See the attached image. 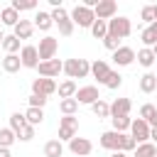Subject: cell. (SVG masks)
<instances>
[{"instance_id": "obj_1", "label": "cell", "mask_w": 157, "mask_h": 157, "mask_svg": "<svg viewBox=\"0 0 157 157\" xmlns=\"http://www.w3.org/2000/svg\"><path fill=\"white\" fill-rule=\"evenodd\" d=\"M61 71H64L71 81H74V78H86V76L91 74V64H88V59H66Z\"/></svg>"}, {"instance_id": "obj_2", "label": "cell", "mask_w": 157, "mask_h": 157, "mask_svg": "<svg viewBox=\"0 0 157 157\" xmlns=\"http://www.w3.org/2000/svg\"><path fill=\"white\" fill-rule=\"evenodd\" d=\"M49 15H52L54 25L59 27V34H61V37H71V32H74V22H71L69 12H66L64 7H54Z\"/></svg>"}, {"instance_id": "obj_3", "label": "cell", "mask_w": 157, "mask_h": 157, "mask_svg": "<svg viewBox=\"0 0 157 157\" xmlns=\"http://www.w3.org/2000/svg\"><path fill=\"white\" fill-rule=\"evenodd\" d=\"M130 32H132V22L128 17L118 15V17L108 20V34H113L118 39H125V37H130Z\"/></svg>"}, {"instance_id": "obj_4", "label": "cell", "mask_w": 157, "mask_h": 157, "mask_svg": "<svg viewBox=\"0 0 157 157\" xmlns=\"http://www.w3.org/2000/svg\"><path fill=\"white\" fill-rule=\"evenodd\" d=\"M69 17H71V22H74V25H78V27H88V29H91V25L96 22L93 10H91V7H86V5H76V7L69 12Z\"/></svg>"}, {"instance_id": "obj_5", "label": "cell", "mask_w": 157, "mask_h": 157, "mask_svg": "<svg viewBox=\"0 0 157 157\" xmlns=\"http://www.w3.org/2000/svg\"><path fill=\"white\" fill-rule=\"evenodd\" d=\"M76 130H78V118L76 115H64L59 120V142H69L71 137H76Z\"/></svg>"}, {"instance_id": "obj_6", "label": "cell", "mask_w": 157, "mask_h": 157, "mask_svg": "<svg viewBox=\"0 0 157 157\" xmlns=\"http://www.w3.org/2000/svg\"><path fill=\"white\" fill-rule=\"evenodd\" d=\"M56 49H59V42H56V37H44V39H39V47H37V52H39V61H49V59H56Z\"/></svg>"}, {"instance_id": "obj_7", "label": "cell", "mask_w": 157, "mask_h": 157, "mask_svg": "<svg viewBox=\"0 0 157 157\" xmlns=\"http://www.w3.org/2000/svg\"><path fill=\"white\" fill-rule=\"evenodd\" d=\"M115 12H118V2H115V0H98V5L93 7L96 20H105V22L113 20Z\"/></svg>"}, {"instance_id": "obj_8", "label": "cell", "mask_w": 157, "mask_h": 157, "mask_svg": "<svg viewBox=\"0 0 157 157\" xmlns=\"http://www.w3.org/2000/svg\"><path fill=\"white\" fill-rule=\"evenodd\" d=\"M130 137H132L137 145H142V142H150V125H147L142 118L132 120V123H130Z\"/></svg>"}, {"instance_id": "obj_9", "label": "cell", "mask_w": 157, "mask_h": 157, "mask_svg": "<svg viewBox=\"0 0 157 157\" xmlns=\"http://www.w3.org/2000/svg\"><path fill=\"white\" fill-rule=\"evenodd\" d=\"M61 69H64V61H59V59H49V61L37 64V71H39L42 78H54V76L61 74Z\"/></svg>"}, {"instance_id": "obj_10", "label": "cell", "mask_w": 157, "mask_h": 157, "mask_svg": "<svg viewBox=\"0 0 157 157\" xmlns=\"http://www.w3.org/2000/svg\"><path fill=\"white\" fill-rule=\"evenodd\" d=\"M20 61H22L25 69H37V64H39V52H37V47H34V44H25V47L20 49Z\"/></svg>"}, {"instance_id": "obj_11", "label": "cell", "mask_w": 157, "mask_h": 157, "mask_svg": "<svg viewBox=\"0 0 157 157\" xmlns=\"http://www.w3.org/2000/svg\"><path fill=\"white\" fill-rule=\"evenodd\" d=\"M32 93L49 98L52 93H56V81L54 78H34L32 81Z\"/></svg>"}, {"instance_id": "obj_12", "label": "cell", "mask_w": 157, "mask_h": 157, "mask_svg": "<svg viewBox=\"0 0 157 157\" xmlns=\"http://www.w3.org/2000/svg\"><path fill=\"white\" fill-rule=\"evenodd\" d=\"M74 101H76V103H86V105H91V103L101 101V96H98V88H96V86H81V88H76Z\"/></svg>"}, {"instance_id": "obj_13", "label": "cell", "mask_w": 157, "mask_h": 157, "mask_svg": "<svg viewBox=\"0 0 157 157\" xmlns=\"http://www.w3.org/2000/svg\"><path fill=\"white\" fill-rule=\"evenodd\" d=\"M69 150H71L76 157H86V155H91L93 142H91L88 137H71V140H69Z\"/></svg>"}, {"instance_id": "obj_14", "label": "cell", "mask_w": 157, "mask_h": 157, "mask_svg": "<svg viewBox=\"0 0 157 157\" xmlns=\"http://www.w3.org/2000/svg\"><path fill=\"white\" fill-rule=\"evenodd\" d=\"M120 135L123 132H115V130H108L101 135V147L103 150H110V152H120Z\"/></svg>"}, {"instance_id": "obj_15", "label": "cell", "mask_w": 157, "mask_h": 157, "mask_svg": "<svg viewBox=\"0 0 157 157\" xmlns=\"http://www.w3.org/2000/svg\"><path fill=\"white\" fill-rule=\"evenodd\" d=\"M113 61H115L118 66H130V64L135 61V49H132V47H120V49H115V52H113Z\"/></svg>"}, {"instance_id": "obj_16", "label": "cell", "mask_w": 157, "mask_h": 157, "mask_svg": "<svg viewBox=\"0 0 157 157\" xmlns=\"http://www.w3.org/2000/svg\"><path fill=\"white\" fill-rule=\"evenodd\" d=\"M130 108H132V103H130V98H115V101L110 103V118H120V115H130Z\"/></svg>"}, {"instance_id": "obj_17", "label": "cell", "mask_w": 157, "mask_h": 157, "mask_svg": "<svg viewBox=\"0 0 157 157\" xmlns=\"http://www.w3.org/2000/svg\"><path fill=\"white\" fill-rule=\"evenodd\" d=\"M108 74H110V66H108V64H105L103 59H96V61L91 64V76H93V78H96L98 83H103Z\"/></svg>"}, {"instance_id": "obj_18", "label": "cell", "mask_w": 157, "mask_h": 157, "mask_svg": "<svg viewBox=\"0 0 157 157\" xmlns=\"http://www.w3.org/2000/svg\"><path fill=\"white\" fill-rule=\"evenodd\" d=\"M140 39H142V44H145L147 49H152V47L157 44V20H155L152 25H147V27L140 32Z\"/></svg>"}, {"instance_id": "obj_19", "label": "cell", "mask_w": 157, "mask_h": 157, "mask_svg": "<svg viewBox=\"0 0 157 157\" xmlns=\"http://www.w3.org/2000/svg\"><path fill=\"white\" fill-rule=\"evenodd\" d=\"M32 32H34V25H32L29 20H20V22L15 25V37H17V39H29Z\"/></svg>"}, {"instance_id": "obj_20", "label": "cell", "mask_w": 157, "mask_h": 157, "mask_svg": "<svg viewBox=\"0 0 157 157\" xmlns=\"http://www.w3.org/2000/svg\"><path fill=\"white\" fill-rule=\"evenodd\" d=\"M56 91H59V98H61V101H64V98H74V96H76V81L66 78V81H61V83L56 86Z\"/></svg>"}, {"instance_id": "obj_21", "label": "cell", "mask_w": 157, "mask_h": 157, "mask_svg": "<svg viewBox=\"0 0 157 157\" xmlns=\"http://www.w3.org/2000/svg\"><path fill=\"white\" fill-rule=\"evenodd\" d=\"M32 25H34V27H39L42 32H47V29H49V27L54 25V20H52V15H49V12L39 10V12L34 15V22H32Z\"/></svg>"}, {"instance_id": "obj_22", "label": "cell", "mask_w": 157, "mask_h": 157, "mask_svg": "<svg viewBox=\"0 0 157 157\" xmlns=\"http://www.w3.org/2000/svg\"><path fill=\"white\" fill-rule=\"evenodd\" d=\"M20 66H22V61H20V54H5V59H2V69H5L7 74H15V71H20Z\"/></svg>"}, {"instance_id": "obj_23", "label": "cell", "mask_w": 157, "mask_h": 157, "mask_svg": "<svg viewBox=\"0 0 157 157\" xmlns=\"http://www.w3.org/2000/svg\"><path fill=\"white\" fill-rule=\"evenodd\" d=\"M140 91H142V93H152V91H157V76H155V74H145V76H140Z\"/></svg>"}, {"instance_id": "obj_24", "label": "cell", "mask_w": 157, "mask_h": 157, "mask_svg": "<svg viewBox=\"0 0 157 157\" xmlns=\"http://www.w3.org/2000/svg\"><path fill=\"white\" fill-rule=\"evenodd\" d=\"M91 110H93L96 118H110V103H105L103 98L96 101V103H91Z\"/></svg>"}, {"instance_id": "obj_25", "label": "cell", "mask_w": 157, "mask_h": 157, "mask_svg": "<svg viewBox=\"0 0 157 157\" xmlns=\"http://www.w3.org/2000/svg\"><path fill=\"white\" fill-rule=\"evenodd\" d=\"M25 120H27V125H39L42 120H44V110L42 108H27V113H25Z\"/></svg>"}, {"instance_id": "obj_26", "label": "cell", "mask_w": 157, "mask_h": 157, "mask_svg": "<svg viewBox=\"0 0 157 157\" xmlns=\"http://www.w3.org/2000/svg\"><path fill=\"white\" fill-rule=\"evenodd\" d=\"M44 155H47V157H61V155H64V142L49 140V142L44 145Z\"/></svg>"}, {"instance_id": "obj_27", "label": "cell", "mask_w": 157, "mask_h": 157, "mask_svg": "<svg viewBox=\"0 0 157 157\" xmlns=\"http://www.w3.org/2000/svg\"><path fill=\"white\" fill-rule=\"evenodd\" d=\"M132 157H157V147H155V142H142V145H137Z\"/></svg>"}, {"instance_id": "obj_28", "label": "cell", "mask_w": 157, "mask_h": 157, "mask_svg": "<svg viewBox=\"0 0 157 157\" xmlns=\"http://www.w3.org/2000/svg\"><path fill=\"white\" fill-rule=\"evenodd\" d=\"M0 20H2V25L15 27V25L20 22V12H17V10H12V7H5V10L0 12Z\"/></svg>"}, {"instance_id": "obj_29", "label": "cell", "mask_w": 157, "mask_h": 157, "mask_svg": "<svg viewBox=\"0 0 157 157\" xmlns=\"http://www.w3.org/2000/svg\"><path fill=\"white\" fill-rule=\"evenodd\" d=\"M137 61H140V64H142L145 69H150V66H152V64H155L157 59H155V54H152V49H147V47H142V49L137 52Z\"/></svg>"}, {"instance_id": "obj_30", "label": "cell", "mask_w": 157, "mask_h": 157, "mask_svg": "<svg viewBox=\"0 0 157 157\" xmlns=\"http://www.w3.org/2000/svg\"><path fill=\"white\" fill-rule=\"evenodd\" d=\"M91 34H93L96 39H103V37L108 34V22H105V20H96V22L91 25Z\"/></svg>"}, {"instance_id": "obj_31", "label": "cell", "mask_w": 157, "mask_h": 157, "mask_svg": "<svg viewBox=\"0 0 157 157\" xmlns=\"http://www.w3.org/2000/svg\"><path fill=\"white\" fill-rule=\"evenodd\" d=\"M2 49H5L7 54H17V52H20V39H17L15 34H7V37L2 39Z\"/></svg>"}, {"instance_id": "obj_32", "label": "cell", "mask_w": 157, "mask_h": 157, "mask_svg": "<svg viewBox=\"0 0 157 157\" xmlns=\"http://www.w3.org/2000/svg\"><path fill=\"white\" fill-rule=\"evenodd\" d=\"M25 125H27V120H25V113H12V115H10V130H12L15 135H17V132H20Z\"/></svg>"}, {"instance_id": "obj_33", "label": "cell", "mask_w": 157, "mask_h": 157, "mask_svg": "<svg viewBox=\"0 0 157 157\" xmlns=\"http://www.w3.org/2000/svg\"><path fill=\"white\" fill-rule=\"evenodd\" d=\"M59 110H61L64 115H74V113L78 110V103H76L74 98H64V101H59Z\"/></svg>"}, {"instance_id": "obj_34", "label": "cell", "mask_w": 157, "mask_h": 157, "mask_svg": "<svg viewBox=\"0 0 157 157\" xmlns=\"http://www.w3.org/2000/svg\"><path fill=\"white\" fill-rule=\"evenodd\" d=\"M110 120H113V130H115V132H125V130H130V123H132L128 115H120V118H110Z\"/></svg>"}, {"instance_id": "obj_35", "label": "cell", "mask_w": 157, "mask_h": 157, "mask_svg": "<svg viewBox=\"0 0 157 157\" xmlns=\"http://www.w3.org/2000/svg\"><path fill=\"white\" fill-rule=\"evenodd\" d=\"M15 140H17V135H15L10 128H2V130H0V147H7V150H10V145H12Z\"/></svg>"}, {"instance_id": "obj_36", "label": "cell", "mask_w": 157, "mask_h": 157, "mask_svg": "<svg viewBox=\"0 0 157 157\" xmlns=\"http://www.w3.org/2000/svg\"><path fill=\"white\" fill-rule=\"evenodd\" d=\"M120 83H123V76L118 71H110L105 76V81H103V86H108V88H120Z\"/></svg>"}, {"instance_id": "obj_37", "label": "cell", "mask_w": 157, "mask_h": 157, "mask_svg": "<svg viewBox=\"0 0 157 157\" xmlns=\"http://www.w3.org/2000/svg\"><path fill=\"white\" fill-rule=\"evenodd\" d=\"M135 147H137V142H135L130 135H125V132H123V135H120V152H125V155H128V152H132Z\"/></svg>"}, {"instance_id": "obj_38", "label": "cell", "mask_w": 157, "mask_h": 157, "mask_svg": "<svg viewBox=\"0 0 157 157\" xmlns=\"http://www.w3.org/2000/svg\"><path fill=\"white\" fill-rule=\"evenodd\" d=\"M12 10H17V12H22V10H34L37 7V2L34 0H12V5H10Z\"/></svg>"}, {"instance_id": "obj_39", "label": "cell", "mask_w": 157, "mask_h": 157, "mask_svg": "<svg viewBox=\"0 0 157 157\" xmlns=\"http://www.w3.org/2000/svg\"><path fill=\"white\" fill-rule=\"evenodd\" d=\"M155 113H157V108H155L152 103H145V105L140 108V118H142V120H145L147 125H150V120L155 118Z\"/></svg>"}, {"instance_id": "obj_40", "label": "cell", "mask_w": 157, "mask_h": 157, "mask_svg": "<svg viewBox=\"0 0 157 157\" xmlns=\"http://www.w3.org/2000/svg\"><path fill=\"white\" fill-rule=\"evenodd\" d=\"M103 47L110 49V52H115V49H120V39L113 37V34H105V37H103Z\"/></svg>"}, {"instance_id": "obj_41", "label": "cell", "mask_w": 157, "mask_h": 157, "mask_svg": "<svg viewBox=\"0 0 157 157\" xmlns=\"http://www.w3.org/2000/svg\"><path fill=\"white\" fill-rule=\"evenodd\" d=\"M27 101H29V108H44L49 98H44V96H37V93H32V96H29Z\"/></svg>"}, {"instance_id": "obj_42", "label": "cell", "mask_w": 157, "mask_h": 157, "mask_svg": "<svg viewBox=\"0 0 157 157\" xmlns=\"http://www.w3.org/2000/svg\"><path fill=\"white\" fill-rule=\"evenodd\" d=\"M17 137H20V140H25V142H27V140H32V137H34V128H32V125H25V128L17 132Z\"/></svg>"}, {"instance_id": "obj_43", "label": "cell", "mask_w": 157, "mask_h": 157, "mask_svg": "<svg viewBox=\"0 0 157 157\" xmlns=\"http://www.w3.org/2000/svg\"><path fill=\"white\" fill-rule=\"evenodd\" d=\"M142 20H145L147 25L155 22V10H152V5H145V7H142Z\"/></svg>"}, {"instance_id": "obj_44", "label": "cell", "mask_w": 157, "mask_h": 157, "mask_svg": "<svg viewBox=\"0 0 157 157\" xmlns=\"http://www.w3.org/2000/svg\"><path fill=\"white\" fill-rule=\"evenodd\" d=\"M150 140H155V142H157V128H150Z\"/></svg>"}, {"instance_id": "obj_45", "label": "cell", "mask_w": 157, "mask_h": 157, "mask_svg": "<svg viewBox=\"0 0 157 157\" xmlns=\"http://www.w3.org/2000/svg\"><path fill=\"white\" fill-rule=\"evenodd\" d=\"M0 157H10V150L7 147H0Z\"/></svg>"}, {"instance_id": "obj_46", "label": "cell", "mask_w": 157, "mask_h": 157, "mask_svg": "<svg viewBox=\"0 0 157 157\" xmlns=\"http://www.w3.org/2000/svg\"><path fill=\"white\" fill-rule=\"evenodd\" d=\"M110 157H128V155H125V152H113Z\"/></svg>"}, {"instance_id": "obj_47", "label": "cell", "mask_w": 157, "mask_h": 157, "mask_svg": "<svg viewBox=\"0 0 157 157\" xmlns=\"http://www.w3.org/2000/svg\"><path fill=\"white\" fill-rule=\"evenodd\" d=\"M152 54H155V59H157V44H155V47H152Z\"/></svg>"}, {"instance_id": "obj_48", "label": "cell", "mask_w": 157, "mask_h": 157, "mask_svg": "<svg viewBox=\"0 0 157 157\" xmlns=\"http://www.w3.org/2000/svg\"><path fill=\"white\" fill-rule=\"evenodd\" d=\"M152 10H155V20H157V5H152Z\"/></svg>"}, {"instance_id": "obj_49", "label": "cell", "mask_w": 157, "mask_h": 157, "mask_svg": "<svg viewBox=\"0 0 157 157\" xmlns=\"http://www.w3.org/2000/svg\"><path fill=\"white\" fill-rule=\"evenodd\" d=\"M2 39H5V34H2V32H0V47H2Z\"/></svg>"}]
</instances>
